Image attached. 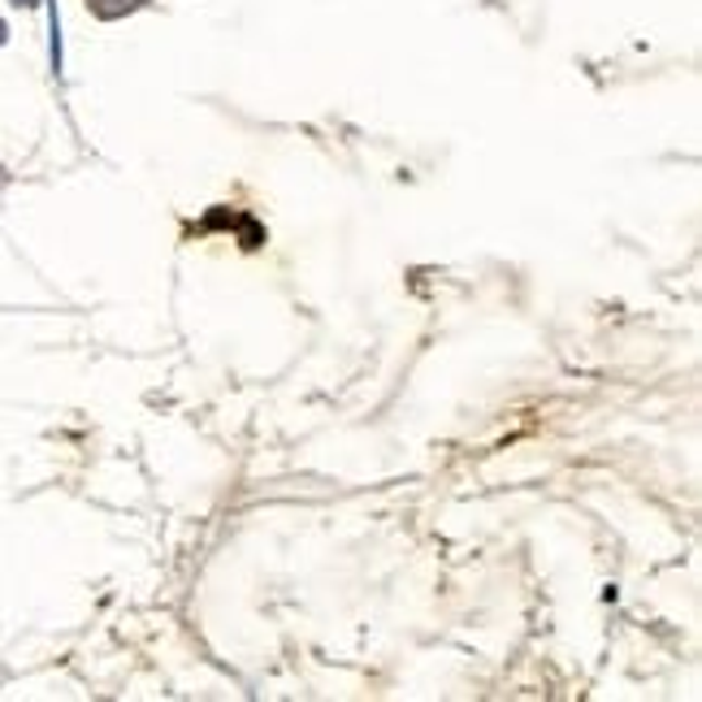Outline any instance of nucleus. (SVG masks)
I'll return each instance as SVG.
<instances>
[{
    "instance_id": "obj_2",
    "label": "nucleus",
    "mask_w": 702,
    "mask_h": 702,
    "mask_svg": "<svg viewBox=\"0 0 702 702\" xmlns=\"http://www.w3.org/2000/svg\"><path fill=\"white\" fill-rule=\"evenodd\" d=\"M18 4H31V0H18Z\"/></svg>"
},
{
    "instance_id": "obj_1",
    "label": "nucleus",
    "mask_w": 702,
    "mask_h": 702,
    "mask_svg": "<svg viewBox=\"0 0 702 702\" xmlns=\"http://www.w3.org/2000/svg\"><path fill=\"white\" fill-rule=\"evenodd\" d=\"M0 40H4V26H0Z\"/></svg>"
}]
</instances>
